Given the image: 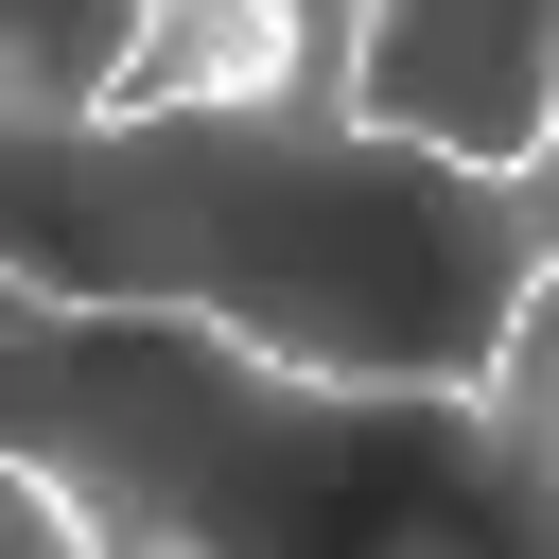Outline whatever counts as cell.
I'll return each instance as SVG.
<instances>
[{
    "label": "cell",
    "instance_id": "5",
    "mask_svg": "<svg viewBox=\"0 0 559 559\" xmlns=\"http://www.w3.org/2000/svg\"><path fill=\"white\" fill-rule=\"evenodd\" d=\"M0 559H87V524H70L35 472H0Z\"/></svg>",
    "mask_w": 559,
    "mask_h": 559
},
{
    "label": "cell",
    "instance_id": "3",
    "mask_svg": "<svg viewBox=\"0 0 559 559\" xmlns=\"http://www.w3.org/2000/svg\"><path fill=\"white\" fill-rule=\"evenodd\" d=\"M542 105H559L542 0H367L349 17V122L367 140H419L454 175H542Z\"/></svg>",
    "mask_w": 559,
    "mask_h": 559
},
{
    "label": "cell",
    "instance_id": "1",
    "mask_svg": "<svg viewBox=\"0 0 559 559\" xmlns=\"http://www.w3.org/2000/svg\"><path fill=\"white\" fill-rule=\"evenodd\" d=\"M349 17L367 0H297L280 87H245V105H157V122L0 105V280L70 297V314L227 332L280 384L472 402L489 332L559 280V192L367 140Z\"/></svg>",
    "mask_w": 559,
    "mask_h": 559
},
{
    "label": "cell",
    "instance_id": "4",
    "mask_svg": "<svg viewBox=\"0 0 559 559\" xmlns=\"http://www.w3.org/2000/svg\"><path fill=\"white\" fill-rule=\"evenodd\" d=\"M280 52H297V0H140V52H122V105L105 122L245 105V87H280Z\"/></svg>",
    "mask_w": 559,
    "mask_h": 559
},
{
    "label": "cell",
    "instance_id": "2",
    "mask_svg": "<svg viewBox=\"0 0 559 559\" xmlns=\"http://www.w3.org/2000/svg\"><path fill=\"white\" fill-rule=\"evenodd\" d=\"M0 472L87 559H559V280L489 332L472 402L280 384L227 332L0 280Z\"/></svg>",
    "mask_w": 559,
    "mask_h": 559
}]
</instances>
